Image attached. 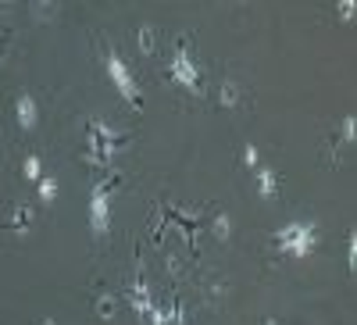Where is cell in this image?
<instances>
[{
  "label": "cell",
  "mask_w": 357,
  "mask_h": 325,
  "mask_svg": "<svg viewBox=\"0 0 357 325\" xmlns=\"http://www.w3.org/2000/svg\"><path fill=\"white\" fill-rule=\"evenodd\" d=\"M15 114H18V126H22V129L36 126V118H40V104H36V97L29 93V90L15 97Z\"/></svg>",
  "instance_id": "52a82bcc"
},
{
  "label": "cell",
  "mask_w": 357,
  "mask_h": 325,
  "mask_svg": "<svg viewBox=\"0 0 357 325\" xmlns=\"http://www.w3.org/2000/svg\"><path fill=\"white\" fill-rule=\"evenodd\" d=\"M272 243L279 254H289V257H311L318 250V225L314 222H286Z\"/></svg>",
  "instance_id": "6da1fadb"
},
{
  "label": "cell",
  "mask_w": 357,
  "mask_h": 325,
  "mask_svg": "<svg viewBox=\"0 0 357 325\" xmlns=\"http://www.w3.org/2000/svg\"><path fill=\"white\" fill-rule=\"evenodd\" d=\"M347 264H350V272H354V264H357V236L354 232L347 236Z\"/></svg>",
  "instance_id": "4fadbf2b"
},
{
  "label": "cell",
  "mask_w": 357,
  "mask_h": 325,
  "mask_svg": "<svg viewBox=\"0 0 357 325\" xmlns=\"http://www.w3.org/2000/svg\"><path fill=\"white\" fill-rule=\"evenodd\" d=\"M254 183H257V193H261V197H272V193H279V186H282L279 172L268 168V165H257V168H254Z\"/></svg>",
  "instance_id": "ba28073f"
},
{
  "label": "cell",
  "mask_w": 357,
  "mask_h": 325,
  "mask_svg": "<svg viewBox=\"0 0 357 325\" xmlns=\"http://www.w3.org/2000/svg\"><path fill=\"white\" fill-rule=\"evenodd\" d=\"M104 65H107V75L114 79V86L122 90V97H126L132 107H143V90H139V82H136L132 68L126 65V57L118 54L114 47H107V50H104Z\"/></svg>",
  "instance_id": "3957f363"
},
{
  "label": "cell",
  "mask_w": 357,
  "mask_h": 325,
  "mask_svg": "<svg viewBox=\"0 0 357 325\" xmlns=\"http://www.w3.org/2000/svg\"><path fill=\"white\" fill-rule=\"evenodd\" d=\"M168 75L178 79L183 86H190V90H200V65L193 61V54L186 50V40H178L172 61H168Z\"/></svg>",
  "instance_id": "5b68a950"
},
{
  "label": "cell",
  "mask_w": 357,
  "mask_h": 325,
  "mask_svg": "<svg viewBox=\"0 0 357 325\" xmlns=\"http://www.w3.org/2000/svg\"><path fill=\"white\" fill-rule=\"evenodd\" d=\"M139 43H143V50H151V47H154V29H151V25H143V29H139Z\"/></svg>",
  "instance_id": "5bb4252c"
},
{
  "label": "cell",
  "mask_w": 357,
  "mask_h": 325,
  "mask_svg": "<svg viewBox=\"0 0 357 325\" xmlns=\"http://www.w3.org/2000/svg\"><path fill=\"white\" fill-rule=\"evenodd\" d=\"M215 232H218V236H229V215H218V218H215Z\"/></svg>",
  "instance_id": "9a60e30c"
},
{
  "label": "cell",
  "mask_w": 357,
  "mask_h": 325,
  "mask_svg": "<svg viewBox=\"0 0 357 325\" xmlns=\"http://www.w3.org/2000/svg\"><path fill=\"white\" fill-rule=\"evenodd\" d=\"M154 325H186L183 304H178V301H172V304H168V311H161V308H158V318H154Z\"/></svg>",
  "instance_id": "9c48e42d"
},
{
  "label": "cell",
  "mask_w": 357,
  "mask_h": 325,
  "mask_svg": "<svg viewBox=\"0 0 357 325\" xmlns=\"http://www.w3.org/2000/svg\"><path fill=\"white\" fill-rule=\"evenodd\" d=\"M354 11H357V4H354V0H343V4H340V15H343V18H350Z\"/></svg>",
  "instance_id": "2e32d148"
},
{
  "label": "cell",
  "mask_w": 357,
  "mask_h": 325,
  "mask_svg": "<svg viewBox=\"0 0 357 325\" xmlns=\"http://www.w3.org/2000/svg\"><path fill=\"white\" fill-rule=\"evenodd\" d=\"M126 139H129L126 133H114L111 126H104V122H97V118H93V122L86 126V161L107 168V158H111Z\"/></svg>",
  "instance_id": "7a4b0ae2"
},
{
  "label": "cell",
  "mask_w": 357,
  "mask_h": 325,
  "mask_svg": "<svg viewBox=\"0 0 357 325\" xmlns=\"http://www.w3.org/2000/svg\"><path fill=\"white\" fill-rule=\"evenodd\" d=\"M22 175H25V179H33V183H40L43 175H47L43 172V158L40 154H25L22 158Z\"/></svg>",
  "instance_id": "30bf717a"
},
{
  "label": "cell",
  "mask_w": 357,
  "mask_h": 325,
  "mask_svg": "<svg viewBox=\"0 0 357 325\" xmlns=\"http://www.w3.org/2000/svg\"><path fill=\"white\" fill-rule=\"evenodd\" d=\"M36 193H40V200H47V204L57 197V179H54V175H43V179L36 183Z\"/></svg>",
  "instance_id": "8fae6325"
},
{
  "label": "cell",
  "mask_w": 357,
  "mask_h": 325,
  "mask_svg": "<svg viewBox=\"0 0 357 325\" xmlns=\"http://www.w3.org/2000/svg\"><path fill=\"white\" fill-rule=\"evenodd\" d=\"M89 229L97 236H104L111 229V183L107 179H100L89 190Z\"/></svg>",
  "instance_id": "277c9868"
},
{
  "label": "cell",
  "mask_w": 357,
  "mask_h": 325,
  "mask_svg": "<svg viewBox=\"0 0 357 325\" xmlns=\"http://www.w3.org/2000/svg\"><path fill=\"white\" fill-rule=\"evenodd\" d=\"M243 165H247L250 172L261 165V154H257V146H254V143H247V146H243Z\"/></svg>",
  "instance_id": "7c38bea8"
},
{
  "label": "cell",
  "mask_w": 357,
  "mask_h": 325,
  "mask_svg": "<svg viewBox=\"0 0 357 325\" xmlns=\"http://www.w3.org/2000/svg\"><path fill=\"white\" fill-rule=\"evenodd\" d=\"M129 304H132V311H136L146 325H154V318H158V304H154L151 286H146L143 275H136V279L129 282Z\"/></svg>",
  "instance_id": "8992f818"
}]
</instances>
